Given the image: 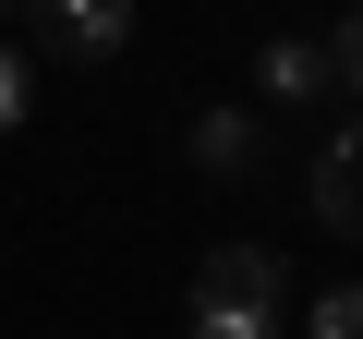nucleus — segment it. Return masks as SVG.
<instances>
[{"mask_svg":"<svg viewBox=\"0 0 363 339\" xmlns=\"http://www.w3.org/2000/svg\"><path fill=\"white\" fill-rule=\"evenodd\" d=\"M255 157H267L255 109H194V170H206V182H242Z\"/></svg>","mask_w":363,"mask_h":339,"instance_id":"20e7f679","label":"nucleus"},{"mask_svg":"<svg viewBox=\"0 0 363 339\" xmlns=\"http://www.w3.org/2000/svg\"><path fill=\"white\" fill-rule=\"evenodd\" d=\"M25 25H37L61 61H121L133 25H145V0H25Z\"/></svg>","mask_w":363,"mask_h":339,"instance_id":"f257e3e1","label":"nucleus"},{"mask_svg":"<svg viewBox=\"0 0 363 339\" xmlns=\"http://www.w3.org/2000/svg\"><path fill=\"white\" fill-rule=\"evenodd\" d=\"M327 85L363 97V13H339V37H327Z\"/></svg>","mask_w":363,"mask_h":339,"instance_id":"1a4fd4ad","label":"nucleus"},{"mask_svg":"<svg viewBox=\"0 0 363 339\" xmlns=\"http://www.w3.org/2000/svg\"><path fill=\"white\" fill-rule=\"evenodd\" d=\"M315 218L363 243V121H339V133L315 145Z\"/></svg>","mask_w":363,"mask_h":339,"instance_id":"f03ea898","label":"nucleus"},{"mask_svg":"<svg viewBox=\"0 0 363 339\" xmlns=\"http://www.w3.org/2000/svg\"><path fill=\"white\" fill-rule=\"evenodd\" d=\"M0 13H13V0H0Z\"/></svg>","mask_w":363,"mask_h":339,"instance_id":"9d476101","label":"nucleus"},{"mask_svg":"<svg viewBox=\"0 0 363 339\" xmlns=\"http://www.w3.org/2000/svg\"><path fill=\"white\" fill-rule=\"evenodd\" d=\"M25 109H37V61H25L13 37H0V145L25 133Z\"/></svg>","mask_w":363,"mask_h":339,"instance_id":"0eeeda50","label":"nucleus"},{"mask_svg":"<svg viewBox=\"0 0 363 339\" xmlns=\"http://www.w3.org/2000/svg\"><path fill=\"white\" fill-rule=\"evenodd\" d=\"M303 339H363V279L351 291H315L303 303Z\"/></svg>","mask_w":363,"mask_h":339,"instance_id":"6e6552de","label":"nucleus"},{"mask_svg":"<svg viewBox=\"0 0 363 339\" xmlns=\"http://www.w3.org/2000/svg\"><path fill=\"white\" fill-rule=\"evenodd\" d=\"M194 339H279V303H194Z\"/></svg>","mask_w":363,"mask_h":339,"instance_id":"423d86ee","label":"nucleus"},{"mask_svg":"<svg viewBox=\"0 0 363 339\" xmlns=\"http://www.w3.org/2000/svg\"><path fill=\"white\" fill-rule=\"evenodd\" d=\"M255 73H267V97H291V109H303V97H327V37H267V61H255Z\"/></svg>","mask_w":363,"mask_h":339,"instance_id":"39448f33","label":"nucleus"},{"mask_svg":"<svg viewBox=\"0 0 363 339\" xmlns=\"http://www.w3.org/2000/svg\"><path fill=\"white\" fill-rule=\"evenodd\" d=\"M291 291V267L267 255V243H218L206 267H194V303H279Z\"/></svg>","mask_w":363,"mask_h":339,"instance_id":"7ed1b4c3","label":"nucleus"}]
</instances>
